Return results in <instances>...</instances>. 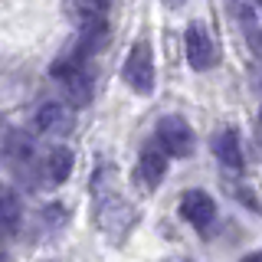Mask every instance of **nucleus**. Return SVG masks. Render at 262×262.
<instances>
[{
    "mask_svg": "<svg viewBox=\"0 0 262 262\" xmlns=\"http://www.w3.org/2000/svg\"><path fill=\"white\" fill-rule=\"evenodd\" d=\"M105 43H108V23H89V27H79V36H76V46H72L69 56L89 62L95 53H102Z\"/></svg>",
    "mask_w": 262,
    "mask_h": 262,
    "instance_id": "1a4fd4ad",
    "label": "nucleus"
},
{
    "mask_svg": "<svg viewBox=\"0 0 262 262\" xmlns=\"http://www.w3.org/2000/svg\"><path fill=\"white\" fill-rule=\"evenodd\" d=\"M76 125V112L66 102H43L33 112V128L46 138H66Z\"/></svg>",
    "mask_w": 262,
    "mask_h": 262,
    "instance_id": "39448f33",
    "label": "nucleus"
},
{
    "mask_svg": "<svg viewBox=\"0 0 262 262\" xmlns=\"http://www.w3.org/2000/svg\"><path fill=\"white\" fill-rule=\"evenodd\" d=\"M164 262H193V259H187V256H170V259H164Z\"/></svg>",
    "mask_w": 262,
    "mask_h": 262,
    "instance_id": "2eb2a0df",
    "label": "nucleus"
},
{
    "mask_svg": "<svg viewBox=\"0 0 262 262\" xmlns=\"http://www.w3.org/2000/svg\"><path fill=\"white\" fill-rule=\"evenodd\" d=\"M66 10H69V16L79 23V27H89V23H102L105 20L108 0H66Z\"/></svg>",
    "mask_w": 262,
    "mask_h": 262,
    "instance_id": "f8f14e48",
    "label": "nucleus"
},
{
    "mask_svg": "<svg viewBox=\"0 0 262 262\" xmlns=\"http://www.w3.org/2000/svg\"><path fill=\"white\" fill-rule=\"evenodd\" d=\"M213 154H216V161L223 164L229 170H239L243 167V141L239 135H236L233 128H223L213 135Z\"/></svg>",
    "mask_w": 262,
    "mask_h": 262,
    "instance_id": "9b49d317",
    "label": "nucleus"
},
{
    "mask_svg": "<svg viewBox=\"0 0 262 262\" xmlns=\"http://www.w3.org/2000/svg\"><path fill=\"white\" fill-rule=\"evenodd\" d=\"M20 220H23L20 196H16L10 187H0V229H4V233H16Z\"/></svg>",
    "mask_w": 262,
    "mask_h": 262,
    "instance_id": "ddd939ff",
    "label": "nucleus"
},
{
    "mask_svg": "<svg viewBox=\"0 0 262 262\" xmlns=\"http://www.w3.org/2000/svg\"><path fill=\"white\" fill-rule=\"evenodd\" d=\"M164 174H167V154H164L161 147H144L141 158H138V170H135V177L141 180L147 190H154V187H158L161 180H164Z\"/></svg>",
    "mask_w": 262,
    "mask_h": 262,
    "instance_id": "9d476101",
    "label": "nucleus"
},
{
    "mask_svg": "<svg viewBox=\"0 0 262 262\" xmlns=\"http://www.w3.org/2000/svg\"><path fill=\"white\" fill-rule=\"evenodd\" d=\"M72 164H76V158H72L69 147H66V144H53L43 158H39V177H43L49 187H59V184L69 180Z\"/></svg>",
    "mask_w": 262,
    "mask_h": 262,
    "instance_id": "6e6552de",
    "label": "nucleus"
},
{
    "mask_svg": "<svg viewBox=\"0 0 262 262\" xmlns=\"http://www.w3.org/2000/svg\"><path fill=\"white\" fill-rule=\"evenodd\" d=\"M154 138H158V147L167 158H187L193 151V131L177 115H164L154 128Z\"/></svg>",
    "mask_w": 262,
    "mask_h": 262,
    "instance_id": "20e7f679",
    "label": "nucleus"
},
{
    "mask_svg": "<svg viewBox=\"0 0 262 262\" xmlns=\"http://www.w3.org/2000/svg\"><path fill=\"white\" fill-rule=\"evenodd\" d=\"M259 53H262V46H259Z\"/></svg>",
    "mask_w": 262,
    "mask_h": 262,
    "instance_id": "f3484780",
    "label": "nucleus"
},
{
    "mask_svg": "<svg viewBox=\"0 0 262 262\" xmlns=\"http://www.w3.org/2000/svg\"><path fill=\"white\" fill-rule=\"evenodd\" d=\"M184 49H187V62L196 72H207L216 66V43H213L210 30L203 23H190L184 36Z\"/></svg>",
    "mask_w": 262,
    "mask_h": 262,
    "instance_id": "423d86ee",
    "label": "nucleus"
},
{
    "mask_svg": "<svg viewBox=\"0 0 262 262\" xmlns=\"http://www.w3.org/2000/svg\"><path fill=\"white\" fill-rule=\"evenodd\" d=\"M121 76H125L131 92H138V95H151L154 92V56H151V46H147L144 39L128 49V59H125Z\"/></svg>",
    "mask_w": 262,
    "mask_h": 262,
    "instance_id": "7ed1b4c3",
    "label": "nucleus"
},
{
    "mask_svg": "<svg viewBox=\"0 0 262 262\" xmlns=\"http://www.w3.org/2000/svg\"><path fill=\"white\" fill-rule=\"evenodd\" d=\"M259 125H262V108H259Z\"/></svg>",
    "mask_w": 262,
    "mask_h": 262,
    "instance_id": "dca6fc26",
    "label": "nucleus"
},
{
    "mask_svg": "<svg viewBox=\"0 0 262 262\" xmlns=\"http://www.w3.org/2000/svg\"><path fill=\"white\" fill-rule=\"evenodd\" d=\"M180 216L196 229H207L216 220V203L207 190H187L180 196Z\"/></svg>",
    "mask_w": 262,
    "mask_h": 262,
    "instance_id": "0eeeda50",
    "label": "nucleus"
},
{
    "mask_svg": "<svg viewBox=\"0 0 262 262\" xmlns=\"http://www.w3.org/2000/svg\"><path fill=\"white\" fill-rule=\"evenodd\" d=\"M239 262H262V252H249V256H243Z\"/></svg>",
    "mask_w": 262,
    "mask_h": 262,
    "instance_id": "4468645a",
    "label": "nucleus"
},
{
    "mask_svg": "<svg viewBox=\"0 0 262 262\" xmlns=\"http://www.w3.org/2000/svg\"><path fill=\"white\" fill-rule=\"evenodd\" d=\"M49 76L62 85V92L72 105H85L92 98V69L76 56H59L49 66Z\"/></svg>",
    "mask_w": 262,
    "mask_h": 262,
    "instance_id": "f257e3e1",
    "label": "nucleus"
},
{
    "mask_svg": "<svg viewBox=\"0 0 262 262\" xmlns=\"http://www.w3.org/2000/svg\"><path fill=\"white\" fill-rule=\"evenodd\" d=\"M0 154H4V161L10 164V170L16 177L23 180V184H36L39 177V158H36V147L27 135H20V131H7L4 138H0Z\"/></svg>",
    "mask_w": 262,
    "mask_h": 262,
    "instance_id": "f03ea898",
    "label": "nucleus"
}]
</instances>
